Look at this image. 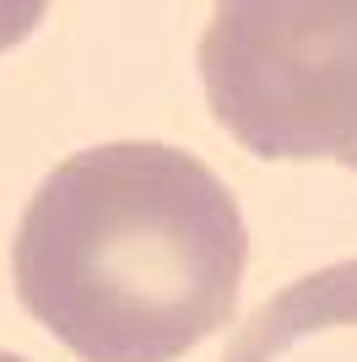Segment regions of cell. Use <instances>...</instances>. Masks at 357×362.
Returning a JSON list of instances; mask_svg holds the SVG:
<instances>
[{
	"instance_id": "obj_1",
	"label": "cell",
	"mask_w": 357,
	"mask_h": 362,
	"mask_svg": "<svg viewBox=\"0 0 357 362\" xmlns=\"http://www.w3.org/2000/svg\"><path fill=\"white\" fill-rule=\"evenodd\" d=\"M249 233L200 157L108 141L65 157L11 238L16 298L81 362H174L238 308Z\"/></svg>"
},
{
	"instance_id": "obj_2",
	"label": "cell",
	"mask_w": 357,
	"mask_h": 362,
	"mask_svg": "<svg viewBox=\"0 0 357 362\" xmlns=\"http://www.w3.org/2000/svg\"><path fill=\"white\" fill-rule=\"evenodd\" d=\"M211 114L254 157L357 168V0H227L200 33Z\"/></svg>"
},
{
	"instance_id": "obj_3",
	"label": "cell",
	"mask_w": 357,
	"mask_h": 362,
	"mask_svg": "<svg viewBox=\"0 0 357 362\" xmlns=\"http://www.w3.org/2000/svg\"><path fill=\"white\" fill-rule=\"evenodd\" d=\"M222 362H357V259L298 276L260 303Z\"/></svg>"
},
{
	"instance_id": "obj_4",
	"label": "cell",
	"mask_w": 357,
	"mask_h": 362,
	"mask_svg": "<svg viewBox=\"0 0 357 362\" xmlns=\"http://www.w3.org/2000/svg\"><path fill=\"white\" fill-rule=\"evenodd\" d=\"M0 362H28V357H16V351H0Z\"/></svg>"
}]
</instances>
